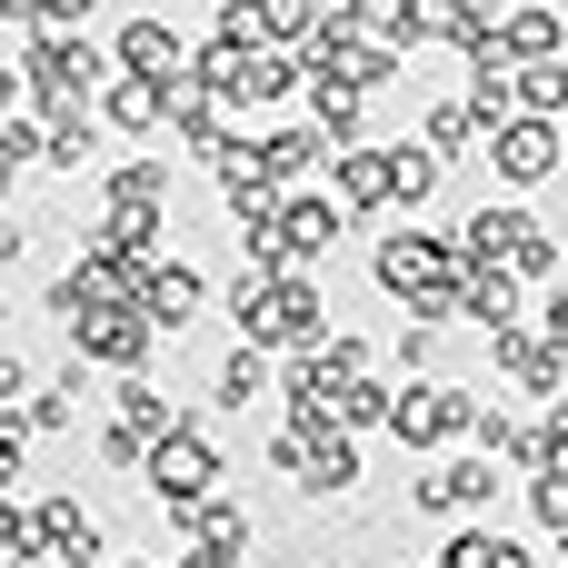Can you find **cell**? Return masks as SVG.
Masks as SVG:
<instances>
[{"instance_id":"obj_1","label":"cell","mask_w":568,"mask_h":568,"mask_svg":"<svg viewBox=\"0 0 568 568\" xmlns=\"http://www.w3.org/2000/svg\"><path fill=\"white\" fill-rule=\"evenodd\" d=\"M459 280H469V250L459 240H439V230L379 240V290L409 300V320H459Z\"/></svg>"},{"instance_id":"obj_2","label":"cell","mask_w":568,"mask_h":568,"mask_svg":"<svg viewBox=\"0 0 568 568\" xmlns=\"http://www.w3.org/2000/svg\"><path fill=\"white\" fill-rule=\"evenodd\" d=\"M459 250H469V260H489V270H519V280H549V270H559V230H549L539 210H519V200L469 210Z\"/></svg>"},{"instance_id":"obj_3","label":"cell","mask_w":568,"mask_h":568,"mask_svg":"<svg viewBox=\"0 0 568 568\" xmlns=\"http://www.w3.org/2000/svg\"><path fill=\"white\" fill-rule=\"evenodd\" d=\"M389 429H399L409 449H449V439L479 429V399H469L459 379H409V389L389 399Z\"/></svg>"},{"instance_id":"obj_4","label":"cell","mask_w":568,"mask_h":568,"mask_svg":"<svg viewBox=\"0 0 568 568\" xmlns=\"http://www.w3.org/2000/svg\"><path fill=\"white\" fill-rule=\"evenodd\" d=\"M140 479H150V499H160V509H180V499H210V489H220V449H210V439L180 419V429H170V439L140 459Z\"/></svg>"},{"instance_id":"obj_5","label":"cell","mask_w":568,"mask_h":568,"mask_svg":"<svg viewBox=\"0 0 568 568\" xmlns=\"http://www.w3.org/2000/svg\"><path fill=\"white\" fill-rule=\"evenodd\" d=\"M150 339H160V320H150L140 300H110V310L70 320V349H80V359H110V369H140V359H150Z\"/></svg>"},{"instance_id":"obj_6","label":"cell","mask_w":568,"mask_h":568,"mask_svg":"<svg viewBox=\"0 0 568 568\" xmlns=\"http://www.w3.org/2000/svg\"><path fill=\"white\" fill-rule=\"evenodd\" d=\"M489 170H499L509 190H539V180L559 170V120H539V110L499 120V130H489Z\"/></svg>"},{"instance_id":"obj_7","label":"cell","mask_w":568,"mask_h":568,"mask_svg":"<svg viewBox=\"0 0 568 568\" xmlns=\"http://www.w3.org/2000/svg\"><path fill=\"white\" fill-rule=\"evenodd\" d=\"M489 499H499V459L489 449L439 459L429 479H409V509H429V519H459V509H489Z\"/></svg>"},{"instance_id":"obj_8","label":"cell","mask_w":568,"mask_h":568,"mask_svg":"<svg viewBox=\"0 0 568 568\" xmlns=\"http://www.w3.org/2000/svg\"><path fill=\"white\" fill-rule=\"evenodd\" d=\"M130 300H140L160 329H190V320H200V300H210V280H200L190 260H150V270L130 280Z\"/></svg>"},{"instance_id":"obj_9","label":"cell","mask_w":568,"mask_h":568,"mask_svg":"<svg viewBox=\"0 0 568 568\" xmlns=\"http://www.w3.org/2000/svg\"><path fill=\"white\" fill-rule=\"evenodd\" d=\"M30 519H40V559H60V568H90V559H100V519H90L70 489H50Z\"/></svg>"},{"instance_id":"obj_10","label":"cell","mask_w":568,"mask_h":568,"mask_svg":"<svg viewBox=\"0 0 568 568\" xmlns=\"http://www.w3.org/2000/svg\"><path fill=\"white\" fill-rule=\"evenodd\" d=\"M110 60H120L130 80H180V70H190V40H180L170 20H130V30L110 40Z\"/></svg>"},{"instance_id":"obj_11","label":"cell","mask_w":568,"mask_h":568,"mask_svg":"<svg viewBox=\"0 0 568 568\" xmlns=\"http://www.w3.org/2000/svg\"><path fill=\"white\" fill-rule=\"evenodd\" d=\"M559 40H568V20L549 10V0H509V10H499V30H489V50H499V60H559Z\"/></svg>"},{"instance_id":"obj_12","label":"cell","mask_w":568,"mask_h":568,"mask_svg":"<svg viewBox=\"0 0 568 568\" xmlns=\"http://www.w3.org/2000/svg\"><path fill=\"white\" fill-rule=\"evenodd\" d=\"M329 180H339V200H349V210H379V200H399V180H389V150H379V140H349V150H329Z\"/></svg>"},{"instance_id":"obj_13","label":"cell","mask_w":568,"mask_h":568,"mask_svg":"<svg viewBox=\"0 0 568 568\" xmlns=\"http://www.w3.org/2000/svg\"><path fill=\"white\" fill-rule=\"evenodd\" d=\"M80 399H90V359H70L60 379H40V389H30V409H20V419H30V439H60V429H80Z\"/></svg>"},{"instance_id":"obj_14","label":"cell","mask_w":568,"mask_h":568,"mask_svg":"<svg viewBox=\"0 0 568 568\" xmlns=\"http://www.w3.org/2000/svg\"><path fill=\"white\" fill-rule=\"evenodd\" d=\"M459 320H479V329H509V320H519V270H489V260H469V280H459Z\"/></svg>"},{"instance_id":"obj_15","label":"cell","mask_w":568,"mask_h":568,"mask_svg":"<svg viewBox=\"0 0 568 568\" xmlns=\"http://www.w3.org/2000/svg\"><path fill=\"white\" fill-rule=\"evenodd\" d=\"M359 120H369V90H349V80H310V130H320L329 150H349Z\"/></svg>"},{"instance_id":"obj_16","label":"cell","mask_w":568,"mask_h":568,"mask_svg":"<svg viewBox=\"0 0 568 568\" xmlns=\"http://www.w3.org/2000/svg\"><path fill=\"white\" fill-rule=\"evenodd\" d=\"M250 160H260V180H270V190H300V180L329 160V140H320V130H280V140H260Z\"/></svg>"},{"instance_id":"obj_17","label":"cell","mask_w":568,"mask_h":568,"mask_svg":"<svg viewBox=\"0 0 568 568\" xmlns=\"http://www.w3.org/2000/svg\"><path fill=\"white\" fill-rule=\"evenodd\" d=\"M100 120H110V130H140V140H150V130L170 120V100H160V80H130V70H120V80L100 90Z\"/></svg>"},{"instance_id":"obj_18","label":"cell","mask_w":568,"mask_h":568,"mask_svg":"<svg viewBox=\"0 0 568 568\" xmlns=\"http://www.w3.org/2000/svg\"><path fill=\"white\" fill-rule=\"evenodd\" d=\"M100 200L110 210H160L170 200V160H110L100 170Z\"/></svg>"},{"instance_id":"obj_19","label":"cell","mask_w":568,"mask_h":568,"mask_svg":"<svg viewBox=\"0 0 568 568\" xmlns=\"http://www.w3.org/2000/svg\"><path fill=\"white\" fill-rule=\"evenodd\" d=\"M90 160H100V140H90V110H70V120H50V130H40V170L80 180Z\"/></svg>"},{"instance_id":"obj_20","label":"cell","mask_w":568,"mask_h":568,"mask_svg":"<svg viewBox=\"0 0 568 568\" xmlns=\"http://www.w3.org/2000/svg\"><path fill=\"white\" fill-rule=\"evenodd\" d=\"M290 90H300V60L290 50H250L240 80H230V100H290Z\"/></svg>"},{"instance_id":"obj_21","label":"cell","mask_w":568,"mask_h":568,"mask_svg":"<svg viewBox=\"0 0 568 568\" xmlns=\"http://www.w3.org/2000/svg\"><path fill=\"white\" fill-rule=\"evenodd\" d=\"M250 399H270V349H260V339H240V349L220 359V409H250Z\"/></svg>"},{"instance_id":"obj_22","label":"cell","mask_w":568,"mask_h":568,"mask_svg":"<svg viewBox=\"0 0 568 568\" xmlns=\"http://www.w3.org/2000/svg\"><path fill=\"white\" fill-rule=\"evenodd\" d=\"M439 568H529V549H519V539H499V529H449Z\"/></svg>"},{"instance_id":"obj_23","label":"cell","mask_w":568,"mask_h":568,"mask_svg":"<svg viewBox=\"0 0 568 568\" xmlns=\"http://www.w3.org/2000/svg\"><path fill=\"white\" fill-rule=\"evenodd\" d=\"M439 170H449V160H439V150H429V140H419V150H409V140H399V150H389V180H399V210H419V200H429V190H439Z\"/></svg>"},{"instance_id":"obj_24","label":"cell","mask_w":568,"mask_h":568,"mask_svg":"<svg viewBox=\"0 0 568 568\" xmlns=\"http://www.w3.org/2000/svg\"><path fill=\"white\" fill-rule=\"evenodd\" d=\"M519 110L559 120V110H568V60H519Z\"/></svg>"},{"instance_id":"obj_25","label":"cell","mask_w":568,"mask_h":568,"mask_svg":"<svg viewBox=\"0 0 568 568\" xmlns=\"http://www.w3.org/2000/svg\"><path fill=\"white\" fill-rule=\"evenodd\" d=\"M469 140H479V110H469V100H439V110H429V150L449 160V150H469Z\"/></svg>"},{"instance_id":"obj_26","label":"cell","mask_w":568,"mask_h":568,"mask_svg":"<svg viewBox=\"0 0 568 568\" xmlns=\"http://www.w3.org/2000/svg\"><path fill=\"white\" fill-rule=\"evenodd\" d=\"M389 399H399V389H379V379H349V389H339V429H379V419H389Z\"/></svg>"},{"instance_id":"obj_27","label":"cell","mask_w":568,"mask_h":568,"mask_svg":"<svg viewBox=\"0 0 568 568\" xmlns=\"http://www.w3.org/2000/svg\"><path fill=\"white\" fill-rule=\"evenodd\" d=\"M10 559H40V519L0 489V568H10Z\"/></svg>"},{"instance_id":"obj_28","label":"cell","mask_w":568,"mask_h":568,"mask_svg":"<svg viewBox=\"0 0 568 568\" xmlns=\"http://www.w3.org/2000/svg\"><path fill=\"white\" fill-rule=\"evenodd\" d=\"M30 479V419H0V489Z\"/></svg>"},{"instance_id":"obj_29","label":"cell","mask_w":568,"mask_h":568,"mask_svg":"<svg viewBox=\"0 0 568 568\" xmlns=\"http://www.w3.org/2000/svg\"><path fill=\"white\" fill-rule=\"evenodd\" d=\"M20 110H30V70H20V60H0V120H20Z\"/></svg>"},{"instance_id":"obj_30","label":"cell","mask_w":568,"mask_h":568,"mask_svg":"<svg viewBox=\"0 0 568 568\" xmlns=\"http://www.w3.org/2000/svg\"><path fill=\"white\" fill-rule=\"evenodd\" d=\"M439 359V329H399V369H429Z\"/></svg>"},{"instance_id":"obj_31","label":"cell","mask_w":568,"mask_h":568,"mask_svg":"<svg viewBox=\"0 0 568 568\" xmlns=\"http://www.w3.org/2000/svg\"><path fill=\"white\" fill-rule=\"evenodd\" d=\"M30 10H40V20H50V30H80V20H90V10H100V0H30Z\"/></svg>"},{"instance_id":"obj_32","label":"cell","mask_w":568,"mask_h":568,"mask_svg":"<svg viewBox=\"0 0 568 568\" xmlns=\"http://www.w3.org/2000/svg\"><path fill=\"white\" fill-rule=\"evenodd\" d=\"M539 339H559V349H568V290H549V310H539Z\"/></svg>"},{"instance_id":"obj_33","label":"cell","mask_w":568,"mask_h":568,"mask_svg":"<svg viewBox=\"0 0 568 568\" xmlns=\"http://www.w3.org/2000/svg\"><path fill=\"white\" fill-rule=\"evenodd\" d=\"M20 250H30V240H20V220H10V210H0V270H10V260H20Z\"/></svg>"},{"instance_id":"obj_34","label":"cell","mask_w":568,"mask_h":568,"mask_svg":"<svg viewBox=\"0 0 568 568\" xmlns=\"http://www.w3.org/2000/svg\"><path fill=\"white\" fill-rule=\"evenodd\" d=\"M0 349H10V300H0Z\"/></svg>"},{"instance_id":"obj_35","label":"cell","mask_w":568,"mask_h":568,"mask_svg":"<svg viewBox=\"0 0 568 568\" xmlns=\"http://www.w3.org/2000/svg\"><path fill=\"white\" fill-rule=\"evenodd\" d=\"M559 559H568V529H559Z\"/></svg>"},{"instance_id":"obj_36","label":"cell","mask_w":568,"mask_h":568,"mask_svg":"<svg viewBox=\"0 0 568 568\" xmlns=\"http://www.w3.org/2000/svg\"><path fill=\"white\" fill-rule=\"evenodd\" d=\"M120 568H150V559H120Z\"/></svg>"}]
</instances>
